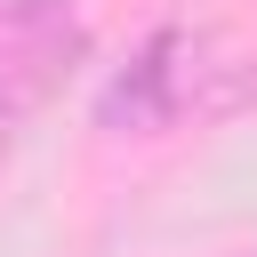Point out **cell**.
Here are the masks:
<instances>
[{
	"instance_id": "cell-4",
	"label": "cell",
	"mask_w": 257,
	"mask_h": 257,
	"mask_svg": "<svg viewBox=\"0 0 257 257\" xmlns=\"http://www.w3.org/2000/svg\"><path fill=\"white\" fill-rule=\"evenodd\" d=\"M0 8H16V0H0Z\"/></svg>"
},
{
	"instance_id": "cell-1",
	"label": "cell",
	"mask_w": 257,
	"mask_h": 257,
	"mask_svg": "<svg viewBox=\"0 0 257 257\" xmlns=\"http://www.w3.org/2000/svg\"><path fill=\"white\" fill-rule=\"evenodd\" d=\"M201 32H185V24H161V32H145L137 40V56L104 80V96H96V128L104 137H161V128H177L193 104H201V80H209V64H201Z\"/></svg>"
},
{
	"instance_id": "cell-2",
	"label": "cell",
	"mask_w": 257,
	"mask_h": 257,
	"mask_svg": "<svg viewBox=\"0 0 257 257\" xmlns=\"http://www.w3.org/2000/svg\"><path fill=\"white\" fill-rule=\"evenodd\" d=\"M88 56L80 0H16L0 8V128L32 120Z\"/></svg>"
},
{
	"instance_id": "cell-3",
	"label": "cell",
	"mask_w": 257,
	"mask_h": 257,
	"mask_svg": "<svg viewBox=\"0 0 257 257\" xmlns=\"http://www.w3.org/2000/svg\"><path fill=\"white\" fill-rule=\"evenodd\" d=\"M241 96H249V104H257V64H249V88H241Z\"/></svg>"
}]
</instances>
